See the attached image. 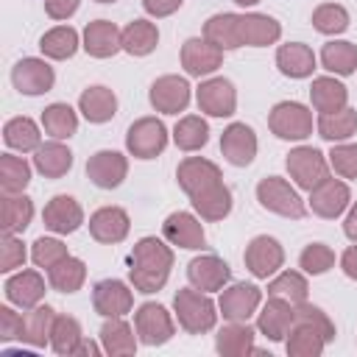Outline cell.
Instances as JSON below:
<instances>
[{
	"instance_id": "cell-43",
	"label": "cell",
	"mask_w": 357,
	"mask_h": 357,
	"mask_svg": "<svg viewBox=\"0 0 357 357\" xmlns=\"http://www.w3.org/2000/svg\"><path fill=\"white\" fill-rule=\"evenodd\" d=\"M33 218V201L25 192L3 195V231L6 234H20L28 229Z\"/></svg>"
},
{
	"instance_id": "cell-11",
	"label": "cell",
	"mask_w": 357,
	"mask_h": 357,
	"mask_svg": "<svg viewBox=\"0 0 357 357\" xmlns=\"http://www.w3.org/2000/svg\"><path fill=\"white\" fill-rule=\"evenodd\" d=\"M245 268L257 276V279H268L273 276L282 265H284V248L279 245L276 237H268V234H257L248 245H245Z\"/></svg>"
},
{
	"instance_id": "cell-56",
	"label": "cell",
	"mask_w": 357,
	"mask_h": 357,
	"mask_svg": "<svg viewBox=\"0 0 357 357\" xmlns=\"http://www.w3.org/2000/svg\"><path fill=\"white\" fill-rule=\"evenodd\" d=\"M184 0H142V8L151 14V17H170L173 11L181 8Z\"/></svg>"
},
{
	"instance_id": "cell-17",
	"label": "cell",
	"mask_w": 357,
	"mask_h": 357,
	"mask_svg": "<svg viewBox=\"0 0 357 357\" xmlns=\"http://www.w3.org/2000/svg\"><path fill=\"white\" fill-rule=\"evenodd\" d=\"M128 173V159L120 151H98L86 159V176L100 190H114Z\"/></svg>"
},
{
	"instance_id": "cell-50",
	"label": "cell",
	"mask_w": 357,
	"mask_h": 357,
	"mask_svg": "<svg viewBox=\"0 0 357 357\" xmlns=\"http://www.w3.org/2000/svg\"><path fill=\"white\" fill-rule=\"evenodd\" d=\"M67 257H70L67 245H64L61 240H56V237H39V240L31 245V259H33V265H36V268H45V271H50L53 265H59V262L67 259Z\"/></svg>"
},
{
	"instance_id": "cell-31",
	"label": "cell",
	"mask_w": 357,
	"mask_h": 357,
	"mask_svg": "<svg viewBox=\"0 0 357 357\" xmlns=\"http://www.w3.org/2000/svg\"><path fill=\"white\" fill-rule=\"evenodd\" d=\"M33 167L45 176V178H61L70 173L73 167V151L67 145H61V139L45 142L33 151Z\"/></svg>"
},
{
	"instance_id": "cell-39",
	"label": "cell",
	"mask_w": 357,
	"mask_h": 357,
	"mask_svg": "<svg viewBox=\"0 0 357 357\" xmlns=\"http://www.w3.org/2000/svg\"><path fill=\"white\" fill-rule=\"evenodd\" d=\"M357 131V109L343 106L337 112H326L318 117V134L329 142H343Z\"/></svg>"
},
{
	"instance_id": "cell-38",
	"label": "cell",
	"mask_w": 357,
	"mask_h": 357,
	"mask_svg": "<svg viewBox=\"0 0 357 357\" xmlns=\"http://www.w3.org/2000/svg\"><path fill=\"white\" fill-rule=\"evenodd\" d=\"M3 139L8 148L20 151V153H28V151H36L42 145V134H39V126L31 120V117H11L6 126H3Z\"/></svg>"
},
{
	"instance_id": "cell-29",
	"label": "cell",
	"mask_w": 357,
	"mask_h": 357,
	"mask_svg": "<svg viewBox=\"0 0 357 357\" xmlns=\"http://www.w3.org/2000/svg\"><path fill=\"white\" fill-rule=\"evenodd\" d=\"M78 112L89 120V123H106L117 114V95L109 86H86L78 98Z\"/></svg>"
},
{
	"instance_id": "cell-14",
	"label": "cell",
	"mask_w": 357,
	"mask_h": 357,
	"mask_svg": "<svg viewBox=\"0 0 357 357\" xmlns=\"http://www.w3.org/2000/svg\"><path fill=\"white\" fill-rule=\"evenodd\" d=\"M92 307L103 318H123L134 307V293L120 279H103L92 287Z\"/></svg>"
},
{
	"instance_id": "cell-8",
	"label": "cell",
	"mask_w": 357,
	"mask_h": 357,
	"mask_svg": "<svg viewBox=\"0 0 357 357\" xmlns=\"http://www.w3.org/2000/svg\"><path fill=\"white\" fill-rule=\"evenodd\" d=\"M176 178H178V187L190 195V198H198L215 187L223 184V176H220V167L204 156H187L178 162L176 167Z\"/></svg>"
},
{
	"instance_id": "cell-41",
	"label": "cell",
	"mask_w": 357,
	"mask_h": 357,
	"mask_svg": "<svg viewBox=\"0 0 357 357\" xmlns=\"http://www.w3.org/2000/svg\"><path fill=\"white\" fill-rule=\"evenodd\" d=\"M42 128L53 139H70L78 131V114L73 112L70 103H50L42 112Z\"/></svg>"
},
{
	"instance_id": "cell-9",
	"label": "cell",
	"mask_w": 357,
	"mask_h": 357,
	"mask_svg": "<svg viewBox=\"0 0 357 357\" xmlns=\"http://www.w3.org/2000/svg\"><path fill=\"white\" fill-rule=\"evenodd\" d=\"M134 329H137L139 343H145V346H162L176 332L170 312L156 301L139 304V310L134 312Z\"/></svg>"
},
{
	"instance_id": "cell-34",
	"label": "cell",
	"mask_w": 357,
	"mask_h": 357,
	"mask_svg": "<svg viewBox=\"0 0 357 357\" xmlns=\"http://www.w3.org/2000/svg\"><path fill=\"white\" fill-rule=\"evenodd\" d=\"M310 100H312L315 112H321V114L337 112V109H343L349 103V89L340 81H335L332 75H321L310 86Z\"/></svg>"
},
{
	"instance_id": "cell-6",
	"label": "cell",
	"mask_w": 357,
	"mask_h": 357,
	"mask_svg": "<svg viewBox=\"0 0 357 357\" xmlns=\"http://www.w3.org/2000/svg\"><path fill=\"white\" fill-rule=\"evenodd\" d=\"M287 173L296 181V187L301 190H315L324 178H329V162L324 159V153L312 145H298L287 153Z\"/></svg>"
},
{
	"instance_id": "cell-45",
	"label": "cell",
	"mask_w": 357,
	"mask_h": 357,
	"mask_svg": "<svg viewBox=\"0 0 357 357\" xmlns=\"http://www.w3.org/2000/svg\"><path fill=\"white\" fill-rule=\"evenodd\" d=\"M84 340L81 335V324L70 315H56L53 329H50V349L61 357H70L78 351V343Z\"/></svg>"
},
{
	"instance_id": "cell-19",
	"label": "cell",
	"mask_w": 357,
	"mask_h": 357,
	"mask_svg": "<svg viewBox=\"0 0 357 357\" xmlns=\"http://www.w3.org/2000/svg\"><path fill=\"white\" fill-rule=\"evenodd\" d=\"M151 106L162 114H178L190 103V84L181 75H162L151 84Z\"/></svg>"
},
{
	"instance_id": "cell-46",
	"label": "cell",
	"mask_w": 357,
	"mask_h": 357,
	"mask_svg": "<svg viewBox=\"0 0 357 357\" xmlns=\"http://www.w3.org/2000/svg\"><path fill=\"white\" fill-rule=\"evenodd\" d=\"M31 181V165L14 153H3L0 156V187L3 195H14L22 192Z\"/></svg>"
},
{
	"instance_id": "cell-26",
	"label": "cell",
	"mask_w": 357,
	"mask_h": 357,
	"mask_svg": "<svg viewBox=\"0 0 357 357\" xmlns=\"http://www.w3.org/2000/svg\"><path fill=\"white\" fill-rule=\"evenodd\" d=\"M81 47L95 59H109L117 50H123V31L109 20H95L84 28Z\"/></svg>"
},
{
	"instance_id": "cell-40",
	"label": "cell",
	"mask_w": 357,
	"mask_h": 357,
	"mask_svg": "<svg viewBox=\"0 0 357 357\" xmlns=\"http://www.w3.org/2000/svg\"><path fill=\"white\" fill-rule=\"evenodd\" d=\"M321 64L335 75H351L357 70V45L346 39H332L321 50Z\"/></svg>"
},
{
	"instance_id": "cell-18",
	"label": "cell",
	"mask_w": 357,
	"mask_h": 357,
	"mask_svg": "<svg viewBox=\"0 0 357 357\" xmlns=\"http://www.w3.org/2000/svg\"><path fill=\"white\" fill-rule=\"evenodd\" d=\"M349 204H351V192H349V184L340 178H324L315 190H310V209L318 218L335 220L337 215L346 212Z\"/></svg>"
},
{
	"instance_id": "cell-35",
	"label": "cell",
	"mask_w": 357,
	"mask_h": 357,
	"mask_svg": "<svg viewBox=\"0 0 357 357\" xmlns=\"http://www.w3.org/2000/svg\"><path fill=\"white\" fill-rule=\"evenodd\" d=\"M237 25H240V14H231V11L212 14V17L204 22V39H209V42L218 45L220 50H234V47H240Z\"/></svg>"
},
{
	"instance_id": "cell-52",
	"label": "cell",
	"mask_w": 357,
	"mask_h": 357,
	"mask_svg": "<svg viewBox=\"0 0 357 357\" xmlns=\"http://www.w3.org/2000/svg\"><path fill=\"white\" fill-rule=\"evenodd\" d=\"M329 165L340 178H357V145L337 142L329 151Z\"/></svg>"
},
{
	"instance_id": "cell-27",
	"label": "cell",
	"mask_w": 357,
	"mask_h": 357,
	"mask_svg": "<svg viewBox=\"0 0 357 357\" xmlns=\"http://www.w3.org/2000/svg\"><path fill=\"white\" fill-rule=\"evenodd\" d=\"M6 298L22 310L36 307L45 298V279L36 271H17L14 276L6 279Z\"/></svg>"
},
{
	"instance_id": "cell-24",
	"label": "cell",
	"mask_w": 357,
	"mask_h": 357,
	"mask_svg": "<svg viewBox=\"0 0 357 357\" xmlns=\"http://www.w3.org/2000/svg\"><path fill=\"white\" fill-rule=\"evenodd\" d=\"M128 229H131L128 212L120 206H100L98 212L89 215V234L98 243H106V245L123 243L128 237Z\"/></svg>"
},
{
	"instance_id": "cell-7",
	"label": "cell",
	"mask_w": 357,
	"mask_h": 357,
	"mask_svg": "<svg viewBox=\"0 0 357 357\" xmlns=\"http://www.w3.org/2000/svg\"><path fill=\"white\" fill-rule=\"evenodd\" d=\"M126 148L137 159H153L167 148V128L156 117H139L126 131Z\"/></svg>"
},
{
	"instance_id": "cell-57",
	"label": "cell",
	"mask_w": 357,
	"mask_h": 357,
	"mask_svg": "<svg viewBox=\"0 0 357 357\" xmlns=\"http://www.w3.org/2000/svg\"><path fill=\"white\" fill-rule=\"evenodd\" d=\"M340 268H343V273H346L349 279L357 282V245H349V248L340 254Z\"/></svg>"
},
{
	"instance_id": "cell-12",
	"label": "cell",
	"mask_w": 357,
	"mask_h": 357,
	"mask_svg": "<svg viewBox=\"0 0 357 357\" xmlns=\"http://www.w3.org/2000/svg\"><path fill=\"white\" fill-rule=\"evenodd\" d=\"M11 84L17 92L22 95H42V92H50L53 84H56V73L53 67L45 61V59H20L11 70Z\"/></svg>"
},
{
	"instance_id": "cell-59",
	"label": "cell",
	"mask_w": 357,
	"mask_h": 357,
	"mask_svg": "<svg viewBox=\"0 0 357 357\" xmlns=\"http://www.w3.org/2000/svg\"><path fill=\"white\" fill-rule=\"evenodd\" d=\"M100 351H103V346H98V343H92V340H81L75 354H89V357H98Z\"/></svg>"
},
{
	"instance_id": "cell-21",
	"label": "cell",
	"mask_w": 357,
	"mask_h": 357,
	"mask_svg": "<svg viewBox=\"0 0 357 357\" xmlns=\"http://www.w3.org/2000/svg\"><path fill=\"white\" fill-rule=\"evenodd\" d=\"M187 279L195 290H204V293H215V290H223L231 279V268L215 257V254H204V257H195L190 265H187Z\"/></svg>"
},
{
	"instance_id": "cell-36",
	"label": "cell",
	"mask_w": 357,
	"mask_h": 357,
	"mask_svg": "<svg viewBox=\"0 0 357 357\" xmlns=\"http://www.w3.org/2000/svg\"><path fill=\"white\" fill-rule=\"evenodd\" d=\"M159 45V28L148 20H131L123 28V50L131 56H148Z\"/></svg>"
},
{
	"instance_id": "cell-54",
	"label": "cell",
	"mask_w": 357,
	"mask_h": 357,
	"mask_svg": "<svg viewBox=\"0 0 357 357\" xmlns=\"http://www.w3.org/2000/svg\"><path fill=\"white\" fill-rule=\"evenodd\" d=\"M20 332H22V315L14 312L11 307H0V340L3 343L20 340Z\"/></svg>"
},
{
	"instance_id": "cell-58",
	"label": "cell",
	"mask_w": 357,
	"mask_h": 357,
	"mask_svg": "<svg viewBox=\"0 0 357 357\" xmlns=\"http://www.w3.org/2000/svg\"><path fill=\"white\" fill-rule=\"evenodd\" d=\"M343 234H346L351 243H357V204H351V209H349V215H346V220H343Z\"/></svg>"
},
{
	"instance_id": "cell-1",
	"label": "cell",
	"mask_w": 357,
	"mask_h": 357,
	"mask_svg": "<svg viewBox=\"0 0 357 357\" xmlns=\"http://www.w3.org/2000/svg\"><path fill=\"white\" fill-rule=\"evenodd\" d=\"M335 340V324L332 318L315 307V304H296L293 326L284 337V349L290 357H321L326 343Z\"/></svg>"
},
{
	"instance_id": "cell-61",
	"label": "cell",
	"mask_w": 357,
	"mask_h": 357,
	"mask_svg": "<svg viewBox=\"0 0 357 357\" xmlns=\"http://www.w3.org/2000/svg\"><path fill=\"white\" fill-rule=\"evenodd\" d=\"M95 3H117V0H95Z\"/></svg>"
},
{
	"instance_id": "cell-22",
	"label": "cell",
	"mask_w": 357,
	"mask_h": 357,
	"mask_svg": "<svg viewBox=\"0 0 357 357\" xmlns=\"http://www.w3.org/2000/svg\"><path fill=\"white\" fill-rule=\"evenodd\" d=\"M293 315H296V304H290L279 296H268L265 307L257 312V329L268 340L279 343V340L287 337V332L293 326Z\"/></svg>"
},
{
	"instance_id": "cell-42",
	"label": "cell",
	"mask_w": 357,
	"mask_h": 357,
	"mask_svg": "<svg viewBox=\"0 0 357 357\" xmlns=\"http://www.w3.org/2000/svg\"><path fill=\"white\" fill-rule=\"evenodd\" d=\"M173 142L181 151H201L209 142V126L201 114H184L173 128Z\"/></svg>"
},
{
	"instance_id": "cell-51",
	"label": "cell",
	"mask_w": 357,
	"mask_h": 357,
	"mask_svg": "<svg viewBox=\"0 0 357 357\" xmlns=\"http://www.w3.org/2000/svg\"><path fill=\"white\" fill-rule=\"evenodd\" d=\"M298 265H301L304 273L321 276V273H326V271L335 265V251H332L329 245H324V243H310V245L301 251Z\"/></svg>"
},
{
	"instance_id": "cell-16",
	"label": "cell",
	"mask_w": 357,
	"mask_h": 357,
	"mask_svg": "<svg viewBox=\"0 0 357 357\" xmlns=\"http://www.w3.org/2000/svg\"><path fill=\"white\" fill-rule=\"evenodd\" d=\"M220 153L234 167L251 165L254 156H257V134H254V128L245 126V123L226 126L223 134H220Z\"/></svg>"
},
{
	"instance_id": "cell-4",
	"label": "cell",
	"mask_w": 357,
	"mask_h": 357,
	"mask_svg": "<svg viewBox=\"0 0 357 357\" xmlns=\"http://www.w3.org/2000/svg\"><path fill=\"white\" fill-rule=\"evenodd\" d=\"M257 201H259L262 209H268L273 215H282V218H290V220H298L307 212L301 195L279 176H268L257 184Z\"/></svg>"
},
{
	"instance_id": "cell-5",
	"label": "cell",
	"mask_w": 357,
	"mask_h": 357,
	"mask_svg": "<svg viewBox=\"0 0 357 357\" xmlns=\"http://www.w3.org/2000/svg\"><path fill=\"white\" fill-rule=\"evenodd\" d=\"M268 126L279 139H307L312 134V112L298 100H282L271 109Z\"/></svg>"
},
{
	"instance_id": "cell-49",
	"label": "cell",
	"mask_w": 357,
	"mask_h": 357,
	"mask_svg": "<svg viewBox=\"0 0 357 357\" xmlns=\"http://www.w3.org/2000/svg\"><path fill=\"white\" fill-rule=\"evenodd\" d=\"M312 28L326 36H337L349 28V11L340 3H321L312 11Z\"/></svg>"
},
{
	"instance_id": "cell-15",
	"label": "cell",
	"mask_w": 357,
	"mask_h": 357,
	"mask_svg": "<svg viewBox=\"0 0 357 357\" xmlns=\"http://www.w3.org/2000/svg\"><path fill=\"white\" fill-rule=\"evenodd\" d=\"M220 64H223V50L218 45H212L209 39L192 36L181 45V67L187 75L201 78V75L215 73Z\"/></svg>"
},
{
	"instance_id": "cell-37",
	"label": "cell",
	"mask_w": 357,
	"mask_h": 357,
	"mask_svg": "<svg viewBox=\"0 0 357 357\" xmlns=\"http://www.w3.org/2000/svg\"><path fill=\"white\" fill-rule=\"evenodd\" d=\"M78 31L70 28V25H56L50 31L42 33L39 39V50L47 56V59H56V61H64V59H73L75 50H78Z\"/></svg>"
},
{
	"instance_id": "cell-28",
	"label": "cell",
	"mask_w": 357,
	"mask_h": 357,
	"mask_svg": "<svg viewBox=\"0 0 357 357\" xmlns=\"http://www.w3.org/2000/svg\"><path fill=\"white\" fill-rule=\"evenodd\" d=\"M276 67L287 78H307L315 70V53L304 42H287L276 50Z\"/></svg>"
},
{
	"instance_id": "cell-13",
	"label": "cell",
	"mask_w": 357,
	"mask_h": 357,
	"mask_svg": "<svg viewBox=\"0 0 357 357\" xmlns=\"http://www.w3.org/2000/svg\"><path fill=\"white\" fill-rule=\"evenodd\" d=\"M262 301V290L257 284H248V282H234L229 287L220 290V301H218V310L226 321H248L257 307Z\"/></svg>"
},
{
	"instance_id": "cell-32",
	"label": "cell",
	"mask_w": 357,
	"mask_h": 357,
	"mask_svg": "<svg viewBox=\"0 0 357 357\" xmlns=\"http://www.w3.org/2000/svg\"><path fill=\"white\" fill-rule=\"evenodd\" d=\"M56 321V310L47 304H36L22 315V332L20 340L33 346V349H45V343H50V329Z\"/></svg>"
},
{
	"instance_id": "cell-25",
	"label": "cell",
	"mask_w": 357,
	"mask_h": 357,
	"mask_svg": "<svg viewBox=\"0 0 357 357\" xmlns=\"http://www.w3.org/2000/svg\"><path fill=\"white\" fill-rule=\"evenodd\" d=\"M237 33H240V47L243 45H248V47H268V45L279 42L282 25L273 17H268V14L248 11V14H240Z\"/></svg>"
},
{
	"instance_id": "cell-2",
	"label": "cell",
	"mask_w": 357,
	"mask_h": 357,
	"mask_svg": "<svg viewBox=\"0 0 357 357\" xmlns=\"http://www.w3.org/2000/svg\"><path fill=\"white\" fill-rule=\"evenodd\" d=\"M173 268V251L159 237H142L134 243L128 259V279L139 293H156L165 287Z\"/></svg>"
},
{
	"instance_id": "cell-47",
	"label": "cell",
	"mask_w": 357,
	"mask_h": 357,
	"mask_svg": "<svg viewBox=\"0 0 357 357\" xmlns=\"http://www.w3.org/2000/svg\"><path fill=\"white\" fill-rule=\"evenodd\" d=\"M190 204H192V209L204 220H223L231 212V190L226 184H220L212 192H204L198 198H190Z\"/></svg>"
},
{
	"instance_id": "cell-30",
	"label": "cell",
	"mask_w": 357,
	"mask_h": 357,
	"mask_svg": "<svg viewBox=\"0 0 357 357\" xmlns=\"http://www.w3.org/2000/svg\"><path fill=\"white\" fill-rule=\"evenodd\" d=\"M215 349L223 357H243L257 351L254 349V329L245 321H229L226 326L218 329L215 335Z\"/></svg>"
},
{
	"instance_id": "cell-44",
	"label": "cell",
	"mask_w": 357,
	"mask_h": 357,
	"mask_svg": "<svg viewBox=\"0 0 357 357\" xmlns=\"http://www.w3.org/2000/svg\"><path fill=\"white\" fill-rule=\"evenodd\" d=\"M84 279H86V265L78 257H67V259H61L59 265H53L47 271V282L59 293H75V290H81Z\"/></svg>"
},
{
	"instance_id": "cell-10",
	"label": "cell",
	"mask_w": 357,
	"mask_h": 357,
	"mask_svg": "<svg viewBox=\"0 0 357 357\" xmlns=\"http://www.w3.org/2000/svg\"><path fill=\"white\" fill-rule=\"evenodd\" d=\"M198 109L209 117H231L237 109V89L229 78H206L195 92Z\"/></svg>"
},
{
	"instance_id": "cell-53",
	"label": "cell",
	"mask_w": 357,
	"mask_h": 357,
	"mask_svg": "<svg viewBox=\"0 0 357 357\" xmlns=\"http://www.w3.org/2000/svg\"><path fill=\"white\" fill-rule=\"evenodd\" d=\"M25 245L22 240H17V234H6L3 231V243H0V271L3 273H11L14 268H22L25 265Z\"/></svg>"
},
{
	"instance_id": "cell-33",
	"label": "cell",
	"mask_w": 357,
	"mask_h": 357,
	"mask_svg": "<svg viewBox=\"0 0 357 357\" xmlns=\"http://www.w3.org/2000/svg\"><path fill=\"white\" fill-rule=\"evenodd\" d=\"M137 329L123 321V318H106V324L100 326V346L106 354L112 357H123V354H134L137 351Z\"/></svg>"
},
{
	"instance_id": "cell-23",
	"label": "cell",
	"mask_w": 357,
	"mask_h": 357,
	"mask_svg": "<svg viewBox=\"0 0 357 357\" xmlns=\"http://www.w3.org/2000/svg\"><path fill=\"white\" fill-rule=\"evenodd\" d=\"M42 220L50 231L56 234H73L75 229H81L84 223V209L81 204L73 198V195H53L47 204H45V212H42Z\"/></svg>"
},
{
	"instance_id": "cell-55",
	"label": "cell",
	"mask_w": 357,
	"mask_h": 357,
	"mask_svg": "<svg viewBox=\"0 0 357 357\" xmlns=\"http://www.w3.org/2000/svg\"><path fill=\"white\" fill-rule=\"evenodd\" d=\"M81 0H45V11L50 20H70L78 11Z\"/></svg>"
},
{
	"instance_id": "cell-48",
	"label": "cell",
	"mask_w": 357,
	"mask_h": 357,
	"mask_svg": "<svg viewBox=\"0 0 357 357\" xmlns=\"http://www.w3.org/2000/svg\"><path fill=\"white\" fill-rule=\"evenodd\" d=\"M307 293H310V284L298 271H282L268 284V296H279V298H284L290 304L307 301Z\"/></svg>"
},
{
	"instance_id": "cell-60",
	"label": "cell",
	"mask_w": 357,
	"mask_h": 357,
	"mask_svg": "<svg viewBox=\"0 0 357 357\" xmlns=\"http://www.w3.org/2000/svg\"><path fill=\"white\" fill-rule=\"evenodd\" d=\"M234 3H237V6H257L259 0H234Z\"/></svg>"
},
{
	"instance_id": "cell-3",
	"label": "cell",
	"mask_w": 357,
	"mask_h": 357,
	"mask_svg": "<svg viewBox=\"0 0 357 357\" xmlns=\"http://www.w3.org/2000/svg\"><path fill=\"white\" fill-rule=\"evenodd\" d=\"M173 310H176V318H178V326L190 335H204L215 326L218 321V307L215 301L204 293V290H195V287H184L173 296Z\"/></svg>"
},
{
	"instance_id": "cell-20",
	"label": "cell",
	"mask_w": 357,
	"mask_h": 357,
	"mask_svg": "<svg viewBox=\"0 0 357 357\" xmlns=\"http://www.w3.org/2000/svg\"><path fill=\"white\" fill-rule=\"evenodd\" d=\"M162 237L170 243V245H178V248H190V251H195V248H204V243H206V234H204V226H201V220L195 218V215H190V212H170L167 218H165V223H162Z\"/></svg>"
}]
</instances>
